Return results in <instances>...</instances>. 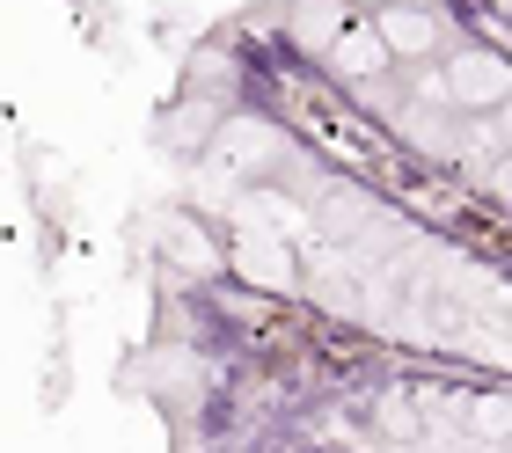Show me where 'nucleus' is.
<instances>
[{
    "label": "nucleus",
    "mask_w": 512,
    "mask_h": 453,
    "mask_svg": "<svg viewBox=\"0 0 512 453\" xmlns=\"http://www.w3.org/2000/svg\"><path fill=\"white\" fill-rule=\"evenodd\" d=\"M381 44H388V52H425V44H432V22L410 15V8H388V15H381Z\"/></svg>",
    "instance_id": "1"
}]
</instances>
